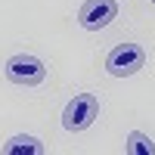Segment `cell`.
Wrapping results in <instances>:
<instances>
[{
    "instance_id": "obj_6",
    "label": "cell",
    "mask_w": 155,
    "mask_h": 155,
    "mask_svg": "<svg viewBox=\"0 0 155 155\" xmlns=\"http://www.w3.org/2000/svg\"><path fill=\"white\" fill-rule=\"evenodd\" d=\"M127 152H130V155H155V143L146 134L130 130V137H127Z\"/></svg>"
},
{
    "instance_id": "obj_2",
    "label": "cell",
    "mask_w": 155,
    "mask_h": 155,
    "mask_svg": "<svg viewBox=\"0 0 155 155\" xmlns=\"http://www.w3.org/2000/svg\"><path fill=\"white\" fill-rule=\"evenodd\" d=\"M96 115H99V99L93 93H78L62 112V127L65 130H87L96 121Z\"/></svg>"
},
{
    "instance_id": "obj_5",
    "label": "cell",
    "mask_w": 155,
    "mask_h": 155,
    "mask_svg": "<svg viewBox=\"0 0 155 155\" xmlns=\"http://www.w3.org/2000/svg\"><path fill=\"white\" fill-rule=\"evenodd\" d=\"M3 152L6 155H41L44 152V146H41V140H34V137H12L9 143L3 146Z\"/></svg>"
},
{
    "instance_id": "obj_1",
    "label": "cell",
    "mask_w": 155,
    "mask_h": 155,
    "mask_svg": "<svg viewBox=\"0 0 155 155\" xmlns=\"http://www.w3.org/2000/svg\"><path fill=\"white\" fill-rule=\"evenodd\" d=\"M143 65H146V50L140 47V44H118L106 56V68L115 78H130V74H137Z\"/></svg>"
},
{
    "instance_id": "obj_7",
    "label": "cell",
    "mask_w": 155,
    "mask_h": 155,
    "mask_svg": "<svg viewBox=\"0 0 155 155\" xmlns=\"http://www.w3.org/2000/svg\"><path fill=\"white\" fill-rule=\"evenodd\" d=\"M149 3H155V0H149Z\"/></svg>"
},
{
    "instance_id": "obj_3",
    "label": "cell",
    "mask_w": 155,
    "mask_h": 155,
    "mask_svg": "<svg viewBox=\"0 0 155 155\" xmlns=\"http://www.w3.org/2000/svg\"><path fill=\"white\" fill-rule=\"evenodd\" d=\"M6 78L19 87H37L47 78V65L31 53H16L6 62Z\"/></svg>"
},
{
    "instance_id": "obj_4",
    "label": "cell",
    "mask_w": 155,
    "mask_h": 155,
    "mask_svg": "<svg viewBox=\"0 0 155 155\" xmlns=\"http://www.w3.org/2000/svg\"><path fill=\"white\" fill-rule=\"evenodd\" d=\"M118 16V3L115 0H84V6L78 9V22L87 31H99Z\"/></svg>"
}]
</instances>
